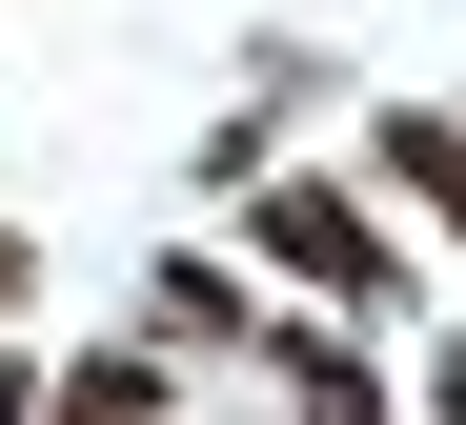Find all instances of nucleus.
Listing matches in <instances>:
<instances>
[{
  "instance_id": "obj_1",
  "label": "nucleus",
  "mask_w": 466,
  "mask_h": 425,
  "mask_svg": "<svg viewBox=\"0 0 466 425\" xmlns=\"http://www.w3.org/2000/svg\"><path fill=\"white\" fill-rule=\"evenodd\" d=\"M244 264H284L304 304H345V324L406 304V243H385V203H365V183H244Z\"/></svg>"
},
{
  "instance_id": "obj_2",
  "label": "nucleus",
  "mask_w": 466,
  "mask_h": 425,
  "mask_svg": "<svg viewBox=\"0 0 466 425\" xmlns=\"http://www.w3.org/2000/svg\"><path fill=\"white\" fill-rule=\"evenodd\" d=\"M183 385H163V345H82L61 385H21V425H163Z\"/></svg>"
},
{
  "instance_id": "obj_3",
  "label": "nucleus",
  "mask_w": 466,
  "mask_h": 425,
  "mask_svg": "<svg viewBox=\"0 0 466 425\" xmlns=\"http://www.w3.org/2000/svg\"><path fill=\"white\" fill-rule=\"evenodd\" d=\"M142 324H163V345H264V304H244V284H223V264H203V243H183V264H163V284H142Z\"/></svg>"
},
{
  "instance_id": "obj_4",
  "label": "nucleus",
  "mask_w": 466,
  "mask_h": 425,
  "mask_svg": "<svg viewBox=\"0 0 466 425\" xmlns=\"http://www.w3.org/2000/svg\"><path fill=\"white\" fill-rule=\"evenodd\" d=\"M284 345V324H264ZM284 385H304V425H385V365H345V345H284Z\"/></svg>"
},
{
  "instance_id": "obj_5",
  "label": "nucleus",
  "mask_w": 466,
  "mask_h": 425,
  "mask_svg": "<svg viewBox=\"0 0 466 425\" xmlns=\"http://www.w3.org/2000/svg\"><path fill=\"white\" fill-rule=\"evenodd\" d=\"M21 304H41V243H21V223H0V324H21Z\"/></svg>"
},
{
  "instance_id": "obj_6",
  "label": "nucleus",
  "mask_w": 466,
  "mask_h": 425,
  "mask_svg": "<svg viewBox=\"0 0 466 425\" xmlns=\"http://www.w3.org/2000/svg\"><path fill=\"white\" fill-rule=\"evenodd\" d=\"M426 425H466V345H446V365H426Z\"/></svg>"
}]
</instances>
